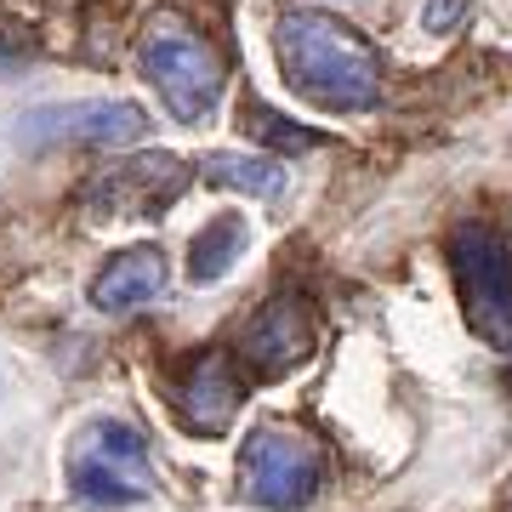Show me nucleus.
I'll use <instances>...</instances> for the list:
<instances>
[{
	"label": "nucleus",
	"instance_id": "f257e3e1",
	"mask_svg": "<svg viewBox=\"0 0 512 512\" xmlns=\"http://www.w3.org/2000/svg\"><path fill=\"white\" fill-rule=\"evenodd\" d=\"M279 69L296 97L330 114H365L382 103V57L353 23L330 12H285L274 29Z\"/></svg>",
	"mask_w": 512,
	"mask_h": 512
},
{
	"label": "nucleus",
	"instance_id": "f03ea898",
	"mask_svg": "<svg viewBox=\"0 0 512 512\" xmlns=\"http://www.w3.org/2000/svg\"><path fill=\"white\" fill-rule=\"evenodd\" d=\"M137 69L143 80L160 92V103L171 109V120L183 126H205L222 103V57L200 40V29L177 12L143 23L137 40Z\"/></svg>",
	"mask_w": 512,
	"mask_h": 512
},
{
	"label": "nucleus",
	"instance_id": "7ed1b4c3",
	"mask_svg": "<svg viewBox=\"0 0 512 512\" xmlns=\"http://www.w3.org/2000/svg\"><path fill=\"white\" fill-rule=\"evenodd\" d=\"M69 495L86 507H137L154 495V467H148V439L131 421L97 416L69 439Z\"/></svg>",
	"mask_w": 512,
	"mask_h": 512
},
{
	"label": "nucleus",
	"instance_id": "20e7f679",
	"mask_svg": "<svg viewBox=\"0 0 512 512\" xmlns=\"http://www.w3.org/2000/svg\"><path fill=\"white\" fill-rule=\"evenodd\" d=\"M325 484V450L291 427V421H262L239 450V490L251 507L268 512H302Z\"/></svg>",
	"mask_w": 512,
	"mask_h": 512
},
{
	"label": "nucleus",
	"instance_id": "39448f33",
	"mask_svg": "<svg viewBox=\"0 0 512 512\" xmlns=\"http://www.w3.org/2000/svg\"><path fill=\"white\" fill-rule=\"evenodd\" d=\"M450 262L467 302V325L512 359V245L495 222H461L450 234Z\"/></svg>",
	"mask_w": 512,
	"mask_h": 512
},
{
	"label": "nucleus",
	"instance_id": "423d86ee",
	"mask_svg": "<svg viewBox=\"0 0 512 512\" xmlns=\"http://www.w3.org/2000/svg\"><path fill=\"white\" fill-rule=\"evenodd\" d=\"M188 171L177 154H137L126 165H109L103 177H92L86 188V211L92 217H114V222H143L160 217L165 205L183 194Z\"/></svg>",
	"mask_w": 512,
	"mask_h": 512
},
{
	"label": "nucleus",
	"instance_id": "0eeeda50",
	"mask_svg": "<svg viewBox=\"0 0 512 512\" xmlns=\"http://www.w3.org/2000/svg\"><path fill=\"white\" fill-rule=\"evenodd\" d=\"M239 404H245V370L222 348H205L200 359H188L183 376L171 382V410L200 439H222L234 427Z\"/></svg>",
	"mask_w": 512,
	"mask_h": 512
},
{
	"label": "nucleus",
	"instance_id": "6e6552de",
	"mask_svg": "<svg viewBox=\"0 0 512 512\" xmlns=\"http://www.w3.org/2000/svg\"><path fill=\"white\" fill-rule=\"evenodd\" d=\"M148 137V114L137 103H114V97H92V103H52L23 120V143H86V148H126Z\"/></svg>",
	"mask_w": 512,
	"mask_h": 512
},
{
	"label": "nucleus",
	"instance_id": "1a4fd4ad",
	"mask_svg": "<svg viewBox=\"0 0 512 512\" xmlns=\"http://www.w3.org/2000/svg\"><path fill=\"white\" fill-rule=\"evenodd\" d=\"M308 353H313V319L302 296H274L245 325V370H256V376H285Z\"/></svg>",
	"mask_w": 512,
	"mask_h": 512
},
{
	"label": "nucleus",
	"instance_id": "9d476101",
	"mask_svg": "<svg viewBox=\"0 0 512 512\" xmlns=\"http://www.w3.org/2000/svg\"><path fill=\"white\" fill-rule=\"evenodd\" d=\"M165 279H171V268H165L160 245H131V251L103 262V274L92 279L86 296H92V308H103V313H131V308H143V302H154V296L165 291Z\"/></svg>",
	"mask_w": 512,
	"mask_h": 512
},
{
	"label": "nucleus",
	"instance_id": "9b49d317",
	"mask_svg": "<svg viewBox=\"0 0 512 512\" xmlns=\"http://www.w3.org/2000/svg\"><path fill=\"white\" fill-rule=\"evenodd\" d=\"M245 245H251V222L245 217H211L200 234H194V245H188V279H194V285H217V279L239 262Z\"/></svg>",
	"mask_w": 512,
	"mask_h": 512
},
{
	"label": "nucleus",
	"instance_id": "f8f14e48",
	"mask_svg": "<svg viewBox=\"0 0 512 512\" xmlns=\"http://www.w3.org/2000/svg\"><path fill=\"white\" fill-rule=\"evenodd\" d=\"M200 171H205V183L239 188V194H251V200H279V194H285V171H279V160H268V154H228V148H217V154L200 160Z\"/></svg>",
	"mask_w": 512,
	"mask_h": 512
},
{
	"label": "nucleus",
	"instance_id": "ddd939ff",
	"mask_svg": "<svg viewBox=\"0 0 512 512\" xmlns=\"http://www.w3.org/2000/svg\"><path fill=\"white\" fill-rule=\"evenodd\" d=\"M245 131H251L256 143H274L279 154H308V148H319L325 137L319 131H302L296 120H285V114H274V109H262V103H245Z\"/></svg>",
	"mask_w": 512,
	"mask_h": 512
},
{
	"label": "nucleus",
	"instance_id": "4468645a",
	"mask_svg": "<svg viewBox=\"0 0 512 512\" xmlns=\"http://www.w3.org/2000/svg\"><path fill=\"white\" fill-rule=\"evenodd\" d=\"M461 18H467V0H427L421 6V29L427 35H450Z\"/></svg>",
	"mask_w": 512,
	"mask_h": 512
}]
</instances>
